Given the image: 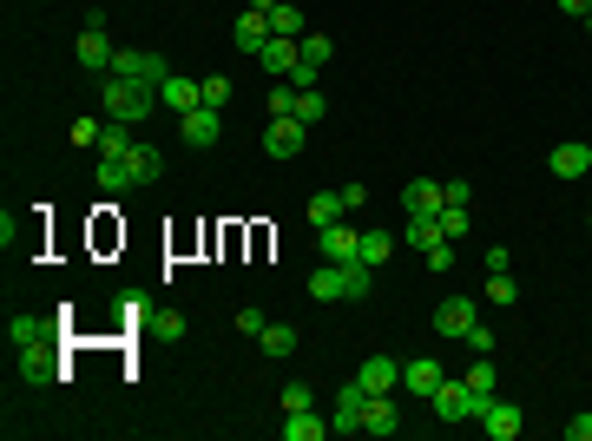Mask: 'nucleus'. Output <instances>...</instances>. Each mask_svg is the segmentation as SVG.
<instances>
[{
	"label": "nucleus",
	"instance_id": "obj_23",
	"mask_svg": "<svg viewBox=\"0 0 592 441\" xmlns=\"http://www.w3.org/2000/svg\"><path fill=\"white\" fill-rule=\"evenodd\" d=\"M158 172H165V152L158 145H132V185H158Z\"/></svg>",
	"mask_w": 592,
	"mask_h": 441
},
{
	"label": "nucleus",
	"instance_id": "obj_25",
	"mask_svg": "<svg viewBox=\"0 0 592 441\" xmlns=\"http://www.w3.org/2000/svg\"><path fill=\"white\" fill-rule=\"evenodd\" d=\"M132 145H139V139H132V126H125V119H106V132H99V158H125Z\"/></svg>",
	"mask_w": 592,
	"mask_h": 441
},
{
	"label": "nucleus",
	"instance_id": "obj_44",
	"mask_svg": "<svg viewBox=\"0 0 592 441\" xmlns=\"http://www.w3.org/2000/svg\"><path fill=\"white\" fill-rule=\"evenodd\" d=\"M448 205H474V185H468V178H448Z\"/></svg>",
	"mask_w": 592,
	"mask_h": 441
},
{
	"label": "nucleus",
	"instance_id": "obj_1",
	"mask_svg": "<svg viewBox=\"0 0 592 441\" xmlns=\"http://www.w3.org/2000/svg\"><path fill=\"white\" fill-rule=\"evenodd\" d=\"M99 106H106V119L145 126V119L158 112V86H145V79H125V73H106V86H99Z\"/></svg>",
	"mask_w": 592,
	"mask_h": 441
},
{
	"label": "nucleus",
	"instance_id": "obj_41",
	"mask_svg": "<svg viewBox=\"0 0 592 441\" xmlns=\"http://www.w3.org/2000/svg\"><path fill=\"white\" fill-rule=\"evenodd\" d=\"M461 343H468V349H474V356H494V330H487V323H474V330H468V336H461Z\"/></svg>",
	"mask_w": 592,
	"mask_h": 441
},
{
	"label": "nucleus",
	"instance_id": "obj_24",
	"mask_svg": "<svg viewBox=\"0 0 592 441\" xmlns=\"http://www.w3.org/2000/svg\"><path fill=\"white\" fill-rule=\"evenodd\" d=\"M310 297L316 303H343V264H316L310 270Z\"/></svg>",
	"mask_w": 592,
	"mask_h": 441
},
{
	"label": "nucleus",
	"instance_id": "obj_46",
	"mask_svg": "<svg viewBox=\"0 0 592 441\" xmlns=\"http://www.w3.org/2000/svg\"><path fill=\"white\" fill-rule=\"evenodd\" d=\"M560 14H573V20H586V14H592V0H560Z\"/></svg>",
	"mask_w": 592,
	"mask_h": 441
},
{
	"label": "nucleus",
	"instance_id": "obj_18",
	"mask_svg": "<svg viewBox=\"0 0 592 441\" xmlns=\"http://www.w3.org/2000/svg\"><path fill=\"white\" fill-rule=\"evenodd\" d=\"M546 165H553V178H586L592 172V145L586 139H566V145H553Z\"/></svg>",
	"mask_w": 592,
	"mask_h": 441
},
{
	"label": "nucleus",
	"instance_id": "obj_2",
	"mask_svg": "<svg viewBox=\"0 0 592 441\" xmlns=\"http://www.w3.org/2000/svg\"><path fill=\"white\" fill-rule=\"evenodd\" d=\"M487 402H494V395L468 389V376H448V382L435 389V415H441V422H481Z\"/></svg>",
	"mask_w": 592,
	"mask_h": 441
},
{
	"label": "nucleus",
	"instance_id": "obj_3",
	"mask_svg": "<svg viewBox=\"0 0 592 441\" xmlns=\"http://www.w3.org/2000/svg\"><path fill=\"white\" fill-rule=\"evenodd\" d=\"M53 343H60V330H53L47 316H33V310L7 316V349H14V356H27V349H53Z\"/></svg>",
	"mask_w": 592,
	"mask_h": 441
},
{
	"label": "nucleus",
	"instance_id": "obj_40",
	"mask_svg": "<svg viewBox=\"0 0 592 441\" xmlns=\"http://www.w3.org/2000/svg\"><path fill=\"white\" fill-rule=\"evenodd\" d=\"M494 376H500V369H494V363H487V356H481V363H474V369H468V389H481V395H494Z\"/></svg>",
	"mask_w": 592,
	"mask_h": 441
},
{
	"label": "nucleus",
	"instance_id": "obj_21",
	"mask_svg": "<svg viewBox=\"0 0 592 441\" xmlns=\"http://www.w3.org/2000/svg\"><path fill=\"white\" fill-rule=\"evenodd\" d=\"M53 376H60L53 349H27V356H20V382H27V389H53Z\"/></svg>",
	"mask_w": 592,
	"mask_h": 441
},
{
	"label": "nucleus",
	"instance_id": "obj_10",
	"mask_svg": "<svg viewBox=\"0 0 592 441\" xmlns=\"http://www.w3.org/2000/svg\"><path fill=\"white\" fill-rule=\"evenodd\" d=\"M481 428H487V441H520V428H527V409L520 402H487V415H481Z\"/></svg>",
	"mask_w": 592,
	"mask_h": 441
},
{
	"label": "nucleus",
	"instance_id": "obj_37",
	"mask_svg": "<svg viewBox=\"0 0 592 441\" xmlns=\"http://www.w3.org/2000/svg\"><path fill=\"white\" fill-rule=\"evenodd\" d=\"M296 409H316V389H310V382H283V415H296Z\"/></svg>",
	"mask_w": 592,
	"mask_h": 441
},
{
	"label": "nucleus",
	"instance_id": "obj_22",
	"mask_svg": "<svg viewBox=\"0 0 592 441\" xmlns=\"http://www.w3.org/2000/svg\"><path fill=\"white\" fill-rule=\"evenodd\" d=\"M231 40H237L244 53H257V47L270 40V14H264V7H244V14H237V33H231Z\"/></svg>",
	"mask_w": 592,
	"mask_h": 441
},
{
	"label": "nucleus",
	"instance_id": "obj_30",
	"mask_svg": "<svg viewBox=\"0 0 592 441\" xmlns=\"http://www.w3.org/2000/svg\"><path fill=\"white\" fill-rule=\"evenodd\" d=\"M375 290V270L369 264H343V303H362Z\"/></svg>",
	"mask_w": 592,
	"mask_h": 441
},
{
	"label": "nucleus",
	"instance_id": "obj_26",
	"mask_svg": "<svg viewBox=\"0 0 592 441\" xmlns=\"http://www.w3.org/2000/svg\"><path fill=\"white\" fill-rule=\"evenodd\" d=\"M303 211H310V224H316V231H323V224H336V218H343V191H316V198H310V205H303Z\"/></svg>",
	"mask_w": 592,
	"mask_h": 441
},
{
	"label": "nucleus",
	"instance_id": "obj_31",
	"mask_svg": "<svg viewBox=\"0 0 592 441\" xmlns=\"http://www.w3.org/2000/svg\"><path fill=\"white\" fill-rule=\"evenodd\" d=\"M389 251H395V237L389 231H362V251H356V264H389Z\"/></svg>",
	"mask_w": 592,
	"mask_h": 441
},
{
	"label": "nucleus",
	"instance_id": "obj_8",
	"mask_svg": "<svg viewBox=\"0 0 592 441\" xmlns=\"http://www.w3.org/2000/svg\"><path fill=\"white\" fill-rule=\"evenodd\" d=\"M441 205H448V185H441V178H408L402 185V211L408 218H435Z\"/></svg>",
	"mask_w": 592,
	"mask_h": 441
},
{
	"label": "nucleus",
	"instance_id": "obj_38",
	"mask_svg": "<svg viewBox=\"0 0 592 441\" xmlns=\"http://www.w3.org/2000/svg\"><path fill=\"white\" fill-rule=\"evenodd\" d=\"M99 132H106V119H73V145H86V152H99Z\"/></svg>",
	"mask_w": 592,
	"mask_h": 441
},
{
	"label": "nucleus",
	"instance_id": "obj_47",
	"mask_svg": "<svg viewBox=\"0 0 592 441\" xmlns=\"http://www.w3.org/2000/svg\"><path fill=\"white\" fill-rule=\"evenodd\" d=\"M586 33H592V14H586Z\"/></svg>",
	"mask_w": 592,
	"mask_h": 441
},
{
	"label": "nucleus",
	"instance_id": "obj_28",
	"mask_svg": "<svg viewBox=\"0 0 592 441\" xmlns=\"http://www.w3.org/2000/svg\"><path fill=\"white\" fill-rule=\"evenodd\" d=\"M402 244H415V251H435V244H441V211H435V218H408Z\"/></svg>",
	"mask_w": 592,
	"mask_h": 441
},
{
	"label": "nucleus",
	"instance_id": "obj_6",
	"mask_svg": "<svg viewBox=\"0 0 592 441\" xmlns=\"http://www.w3.org/2000/svg\"><path fill=\"white\" fill-rule=\"evenodd\" d=\"M178 139H185L191 152H204V145H218V139H224V112H218V106H198V112H185V119H178Z\"/></svg>",
	"mask_w": 592,
	"mask_h": 441
},
{
	"label": "nucleus",
	"instance_id": "obj_17",
	"mask_svg": "<svg viewBox=\"0 0 592 441\" xmlns=\"http://www.w3.org/2000/svg\"><path fill=\"white\" fill-rule=\"evenodd\" d=\"M356 382L369 395H395V389H402V363H395V356H369V363L356 369Z\"/></svg>",
	"mask_w": 592,
	"mask_h": 441
},
{
	"label": "nucleus",
	"instance_id": "obj_5",
	"mask_svg": "<svg viewBox=\"0 0 592 441\" xmlns=\"http://www.w3.org/2000/svg\"><path fill=\"white\" fill-rule=\"evenodd\" d=\"M112 73H125V79H145V86H158V79L172 73V60H165V53H152V47H119Z\"/></svg>",
	"mask_w": 592,
	"mask_h": 441
},
{
	"label": "nucleus",
	"instance_id": "obj_35",
	"mask_svg": "<svg viewBox=\"0 0 592 441\" xmlns=\"http://www.w3.org/2000/svg\"><path fill=\"white\" fill-rule=\"evenodd\" d=\"M468 205H441V237H448V244H461V237H468Z\"/></svg>",
	"mask_w": 592,
	"mask_h": 441
},
{
	"label": "nucleus",
	"instance_id": "obj_42",
	"mask_svg": "<svg viewBox=\"0 0 592 441\" xmlns=\"http://www.w3.org/2000/svg\"><path fill=\"white\" fill-rule=\"evenodd\" d=\"M421 257H428V270H454V244H448V237H441L435 251H421Z\"/></svg>",
	"mask_w": 592,
	"mask_h": 441
},
{
	"label": "nucleus",
	"instance_id": "obj_33",
	"mask_svg": "<svg viewBox=\"0 0 592 441\" xmlns=\"http://www.w3.org/2000/svg\"><path fill=\"white\" fill-rule=\"evenodd\" d=\"M296 119H303V126H323V119H329V99L316 93V86H310V93H296Z\"/></svg>",
	"mask_w": 592,
	"mask_h": 441
},
{
	"label": "nucleus",
	"instance_id": "obj_16",
	"mask_svg": "<svg viewBox=\"0 0 592 441\" xmlns=\"http://www.w3.org/2000/svg\"><path fill=\"white\" fill-rule=\"evenodd\" d=\"M448 382V369L435 363V356H415V363H402V389L421 395V402H435V389Z\"/></svg>",
	"mask_w": 592,
	"mask_h": 441
},
{
	"label": "nucleus",
	"instance_id": "obj_43",
	"mask_svg": "<svg viewBox=\"0 0 592 441\" xmlns=\"http://www.w3.org/2000/svg\"><path fill=\"white\" fill-rule=\"evenodd\" d=\"M264 323H270L264 310H237V330H244V336H264Z\"/></svg>",
	"mask_w": 592,
	"mask_h": 441
},
{
	"label": "nucleus",
	"instance_id": "obj_11",
	"mask_svg": "<svg viewBox=\"0 0 592 441\" xmlns=\"http://www.w3.org/2000/svg\"><path fill=\"white\" fill-rule=\"evenodd\" d=\"M303 145H310V126H303V119H270L264 126V152L270 158H296Z\"/></svg>",
	"mask_w": 592,
	"mask_h": 441
},
{
	"label": "nucleus",
	"instance_id": "obj_19",
	"mask_svg": "<svg viewBox=\"0 0 592 441\" xmlns=\"http://www.w3.org/2000/svg\"><path fill=\"white\" fill-rule=\"evenodd\" d=\"M277 435L283 441H323V435H336V428H329V415L296 409V415H283V422H277Z\"/></svg>",
	"mask_w": 592,
	"mask_h": 441
},
{
	"label": "nucleus",
	"instance_id": "obj_13",
	"mask_svg": "<svg viewBox=\"0 0 592 441\" xmlns=\"http://www.w3.org/2000/svg\"><path fill=\"white\" fill-rule=\"evenodd\" d=\"M112 60H119L112 33L106 27H79V66H86V73H112Z\"/></svg>",
	"mask_w": 592,
	"mask_h": 441
},
{
	"label": "nucleus",
	"instance_id": "obj_45",
	"mask_svg": "<svg viewBox=\"0 0 592 441\" xmlns=\"http://www.w3.org/2000/svg\"><path fill=\"white\" fill-rule=\"evenodd\" d=\"M566 441H592V415H573V422H566Z\"/></svg>",
	"mask_w": 592,
	"mask_h": 441
},
{
	"label": "nucleus",
	"instance_id": "obj_9",
	"mask_svg": "<svg viewBox=\"0 0 592 441\" xmlns=\"http://www.w3.org/2000/svg\"><path fill=\"white\" fill-rule=\"evenodd\" d=\"M362 402H369V389H362V382H343L336 402H329V428H336V435H356L362 428Z\"/></svg>",
	"mask_w": 592,
	"mask_h": 441
},
{
	"label": "nucleus",
	"instance_id": "obj_36",
	"mask_svg": "<svg viewBox=\"0 0 592 441\" xmlns=\"http://www.w3.org/2000/svg\"><path fill=\"white\" fill-rule=\"evenodd\" d=\"M198 86H204V106H218V112L231 106V79H224V73H204Z\"/></svg>",
	"mask_w": 592,
	"mask_h": 441
},
{
	"label": "nucleus",
	"instance_id": "obj_15",
	"mask_svg": "<svg viewBox=\"0 0 592 441\" xmlns=\"http://www.w3.org/2000/svg\"><path fill=\"white\" fill-rule=\"evenodd\" d=\"M474 323H481V310H474V297H448V303L435 310V336H454V343H461V336H468Z\"/></svg>",
	"mask_w": 592,
	"mask_h": 441
},
{
	"label": "nucleus",
	"instance_id": "obj_12",
	"mask_svg": "<svg viewBox=\"0 0 592 441\" xmlns=\"http://www.w3.org/2000/svg\"><path fill=\"white\" fill-rule=\"evenodd\" d=\"M158 106H172L178 119H185V112L204 106V86H198V79H185V73H165V79H158Z\"/></svg>",
	"mask_w": 592,
	"mask_h": 441
},
{
	"label": "nucleus",
	"instance_id": "obj_32",
	"mask_svg": "<svg viewBox=\"0 0 592 441\" xmlns=\"http://www.w3.org/2000/svg\"><path fill=\"white\" fill-rule=\"evenodd\" d=\"M487 303H494V310H514V303H520V290H514L507 270H487Z\"/></svg>",
	"mask_w": 592,
	"mask_h": 441
},
{
	"label": "nucleus",
	"instance_id": "obj_29",
	"mask_svg": "<svg viewBox=\"0 0 592 441\" xmlns=\"http://www.w3.org/2000/svg\"><path fill=\"white\" fill-rule=\"evenodd\" d=\"M257 343H264V356H277V363H283V356H296V330H290V323H264Z\"/></svg>",
	"mask_w": 592,
	"mask_h": 441
},
{
	"label": "nucleus",
	"instance_id": "obj_14",
	"mask_svg": "<svg viewBox=\"0 0 592 441\" xmlns=\"http://www.w3.org/2000/svg\"><path fill=\"white\" fill-rule=\"evenodd\" d=\"M316 237H323V264H356V251H362V231H356V224L336 218V224H323Z\"/></svg>",
	"mask_w": 592,
	"mask_h": 441
},
{
	"label": "nucleus",
	"instance_id": "obj_27",
	"mask_svg": "<svg viewBox=\"0 0 592 441\" xmlns=\"http://www.w3.org/2000/svg\"><path fill=\"white\" fill-rule=\"evenodd\" d=\"M270 33H290V40H303V33H310V20H303V7L277 0V7H270Z\"/></svg>",
	"mask_w": 592,
	"mask_h": 441
},
{
	"label": "nucleus",
	"instance_id": "obj_20",
	"mask_svg": "<svg viewBox=\"0 0 592 441\" xmlns=\"http://www.w3.org/2000/svg\"><path fill=\"white\" fill-rule=\"evenodd\" d=\"M395 428H402V415H395V402H389V395H369V402H362V435L389 441Z\"/></svg>",
	"mask_w": 592,
	"mask_h": 441
},
{
	"label": "nucleus",
	"instance_id": "obj_7",
	"mask_svg": "<svg viewBox=\"0 0 592 441\" xmlns=\"http://www.w3.org/2000/svg\"><path fill=\"white\" fill-rule=\"evenodd\" d=\"M296 60H303V40H290V33H270L264 47H257V66H264L270 79H290Z\"/></svg>",
	"mask_w": 592,
	"mask_h": 441
},
{
	"label": "nucleus",
	"instance_id": "obj_39",
	"mask_svg": "<svg viewBox=\"0 0 592 441\" xmlns=\"http://www.w3.org/2000/svg\"><path fill=\"white\" fill-rule=\"evenodd\" d=\"M152 336H158V343H178V336H185V316H152Z\"/></svg>",
	"mask_w": 592,
	"mask_h": 441
},
{
	"label": "nucleus",
	"instance_id": "obj_34",
	"mask_svg": "<svg viewBox=\"0 0 592 441\" xmlns=\"http://www.w3.org/2000/svg\"><path fill=\"white\" fill-rule=\"evenodd\" d=\"M270 119H296V86L290 79H270Z\"/></svg>",
	"mask_w": 592,
	"mask_h": 441
},
{
	"label": "nucleus",
	"instance_id": "obj_4",
	"mask_svg": "<svg viewBox=\"0 0 592 441\" xmlns=\"http://www.w3.org/2000/svg\"><path fill=\"white\" fill-rule=\"evenodd\" d=\"M336 60V40L329 33H303V60H296V73H290V86L296 93H310L316 79H323V66Z\"/></svg>",
	"mask_w": 592,
	"mask_h": 441
}]
</instances>
